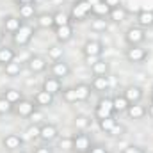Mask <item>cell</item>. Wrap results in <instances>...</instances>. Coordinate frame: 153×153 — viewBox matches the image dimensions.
Returning <instances> with one entry per match:
<instances>
[{"mask_svg": "<svg viewBox=\"0 0 153 153\" xmlns=\"http://www.w3.org/2000/svg\"><path fill=\"white\" fill-rule=\"evenodd\" d=\"M22 25H23V20L20 16H5L4 18V23H2V29L7 34H14Z\"/></svg>", "mask_w": 153, "mask_h": 153, "instance_id": "obj_12", "label": "cell"}, {"mask_svg": "<svg viewBox=\"0 0 153 153\" xmlns=\"http://www.w3.org/2000/svg\"><path fill=\"white\" fill-rule=\"evenodd\" d=\"M53 30H55V38H57L59 43H68L70 39L73 38V27H71V23L70 25H62V27H55Z\"/></svg>", "mask_w": 153, "mask_h": 153, "instance_id": "obj_19", "label": "cell"}, {"mask_svg": "<svg viewBox=\"0 0 153 153\" xmlns=\"http://www.w3.org/2000/svg\"><path fill=\"white\" fill-rule=\"evenodd\" d=\"M126 59L130 61V62H135V64H139V62H143L146 57H148V50L146 48H143L141 45H137V46H130V48H126Z\"/></svg>", "mask_w": 153, "mask_h": 153, "instance_id": "obj_9", "label": "cell"}, {"mask_svg": "<svg viewBox=\"0 0 153 153\" xmlns=\"http://www.w3.org/2000/svg\"><path fill=\"white\" fill-rule=\"evenodd\" d=\"M13 112L20 117H32V114L36 112V103L34 100H20L14 107H13Z\"/></svg>", "mask_w": 153, "mask_h": 153, "instance_id": "obj_7", "label": "cell"}, {"mask_svg": "<svg viewBox=\"0 0 153 153\" xmlns=\"http://www.w3.org/2000/svg\"><path fill=\"white\" fill-rule=\"evenodd\" d=\"M144 30L141 29V27H130L128 30H126V34H125V41L130 45V46H137V45H141L143 41H144Z\"/></svg>", "mask_w": 153, "mask_h": 153, "instance_id": "obj_10", "label": "cell"}, {"mask_svg": "<svg viewBox=\"0 0 153 153\" xmlns=\"http://www.w3.org/2000/svg\"><path fill=\"white\" fill-rule=\"evenodd\" d=\"M152 102H153V87H152Z\"/></svg>", "mask_w": 153, "mask_h": 153, "instance_id": "obj_44", "label": "cell"}, {"mask_svg": "<svg viewBox=\"0 0 153 153\" xmlns=\"http://www.w3.org/2000/svg\"><path fill=\"white\" fill-rule=\"evenodd\" d=\"M57 137H59V130H57L55 125L46 123V125L41 126V130H39V139H41V141H45L46 144H50V143L55 141Z\"/></svg>", "mask_w": 153, "mask_h": 153, "instance_id": "obj_11", "label": "cell"}, {"mask_svg": "<svg viewBox=\"0 0 153 153\" xmlns=\"http://www.w3.org/2000/svg\"><path fill=\"white\" fill-rule=\"evenodd\" d=\"M91 71H93V76L107 75V73H109V64H107L103 59H98L94 64H91Z\"/></svg>", "mask_w": 153, "mask_h": 153, "instance_id": "obj_29", "label": "cell"}, {"mask_svg": "<svg viewBox=\"0 0 153 153\" xmlns=\"http://www.w3.org/2000/svg\"><path fill=\"white\" fill-rule=\"evenodd\" d=\"M52 76H57V78H64V76L70 75V66H68V62H64L62 59L61 61H57V62H53L52 64Z\"/></svg>", "mask_w": 153, "mask_h": 153, "instance_id": "obj_20", "label": "cell"}, {"mask_svg": "<svg viewBox=\"0 0 153 153\" xmlns=\"http://www.w3.org/2000/svg\"><path fill=\"white\" fill-rule=\"evenodd\" d=\"M34 103H36V107H50V105H53V94L41 89L34 94Z\"/></svg>", "mask_w": 153, "mask_h": 153, "instance_id": "obj_16", "label": "cell"}, {"mask_svg": "<svg viewBox=\"0 0 153 153\" xmlns=\"http://www.w3.org/2000/svg\"><path fill=\"white\" fill-rule=\"evenodd\" d=\"M109 7H116V5H119V0H103Z\"/></svg>", "mask_w": 153, "mask_h": 153, "instance_id": "obj_40", "label": "cell"}, {"mask_svg": "<svg viewBox=\"0 0 153 153\" xmlns=\"http://www.w3.org/2000/svg\"><path fill=\"white\" fill-rule=\"evenodd\" d=\"M71 150L75 153H89L91 150V139L87 134L78 132L71 137Z\"/></svg>", "mask_w": 153, "mask_h": 153, "instance_id": "obj_6", "label": "cell"}, {"mask_svg": "<svg viewBox=\"0 0 153 153\" xmlns=\"http://www.w3.org/2000/svg\"><path fill=\"white\" fill-rule=\"evenodd\" d=\"M61 93H62V98L66 103H76V102H85L91 96L93 89L89 84H78L75 87H68Z\"/></svg>", "mask_w": 153, "mask_h": 153, "instance_id": "obj_1", "label": "cell"}, {"mask_svg": "<svg viewBox=\"0 0 153 153\" xmlns=\"http://www.w3.org/2000/svg\"><path fill=\"white\" fill-rule=\"evenodd\" d=\"M126 14H128V13H126V9L119 4V5H116V7L111 9V13H109V16H107V18H109L111 22H114V23H121V22H125Z\"/></svg>", "mask_w": 153, "mask_h": 153, "instance_id": "obj_23", "label": "cell"}, {"mask_svg": "<svg viewBox=\"0 0 153 153\" xmlns=\"http://www.w3.org/2000/svg\"><path fill=\"white\" fill-rule=\"evenodd\" d=\"M70 23H71L70 14H66V13H62V11L53 13V25H55V27H62V25H70ZM55 27H53V29H55Z\"/></svg>", "mask_w": 153, "mask_h": 153, "instance_id": "obj_30", "label": "cell"}, {"mask_svg": "<svg viewBox=\"0 0 153 153\" xmlns=\"http://www.w3.org/2000/svg\"><path fill=\"white\" fill-rule=\"evenodd\" d=\"M48 57L52 59V62L61 61V59H62V48H59V46H50V48H48Z\"/></svg>", "mask_w": 153, "mask_h": 153, "instance_id": "obj_33", "label": "cell"}, {"mask_svg": "<svg viewBox=\"0 0 153 153\" xmlns=\"http://www.w3.org/2000/svg\"><path fill=\"white\" fill-rule=\"evenodd\" d=\"M126 114H128L130 119H143L146 116V107L141 105V102L139 103H132V105H128Z\"/></svg>", "mask_w": 153, "mask_h": 153, "instance_id": "obj_22", "label": "cell"}, {"mask_svg": "<svg viewBox=\"0 0 153 153\" xmlns=\"http://www.w3.org/2000/svg\"><path fill=\"white\" fill-rule=\"evenodd\" d=\"M4 34H5V32H4V29L0 27V43H2V39H4Z\"/></svg>", "mask_w": 153, "mask_h": 153, "instance_id": "obj_43", "label": "cell"}, {"mask_svg": "<svg viewBox=\"0 0 153 153\" xmlns=\"http://www.w3.org/2000/svg\"><path fill=\"white\" fill-rule=\"evenodd\" d=\"M4 73L7 76H16L22 73V64L20 62H16V61H13V62H9V64H5L4 66Z\"/></svg>", "mask_w": 153, "mask_h": 153, "instance_id": "obj_31", "label": "cell"}, {"mask_svg": "<svg viewBox=\"0 0 153 153\" xmlns=\"http://www.w3.org/2000/svg\"><path fill=\"white\" fill-rule=\"evenodd\" d=\"M105 27H107L105 20H94V22H93V29H94V30H103Z\"/></svg>", "mask_w": 153, "mask_h": 153, "instance_id": "obj_36", "label": "cell"}, {"mask_svg": "<svg viewBox=\"0 0 153 153\" xmlns=\"http://www.w3.org/2000/svg\"><path fill=\"white\" fill-rule=\"evenodd\" d=\"M146 114L150 116V117H153V102H152V103H150V107L146 109Z\"/></svg>", "mask_w": 153, "mask_h": 153, "instance_id": "obj_42", "label": "cell"}, {"mask_svg": "<svg viewBox=\"0 0 153 153\" xmlns=\"http://www.w3.org/2000/svg\"><path fill=\"white\" fill-rule=\"evenodd\" d=\"M32 36H34V27L29 25V23H23V25L13 34V43H14V46L23 48V46H27V45L30 43Z\"/></svg>", "mask_w": 153, "mask_h": 153, "instance_id": "obj_2", "label": "cell"}, {"mask_svg": "<svg viewBox=\"0 0 153 153\" xmlns=\"http://www.w3.org/2000/svg\"><path fill=\"white\" fill-rule=\"evenodd\" d=\"M13 103L11 102H7L4 96H0V116H5V114H9V112H13Z\"/></svg>", "mask_w": 153, "mask_h": 153, "instance_id": "obj_34", "label": "cell"}, {"mask_svg": "<svg viewBox=\"0 0 153 153\" xmlns=\"http://www.w3.org/2000/svg\"><path fill=\"white\" fill-rule=\"evenodd\" d=\"M18 14L22 20H30L36 16V5L34 4H25V5H18Z\"/></svg>", "mask_w": 153, "mask_h": 153, "instance_id": "obj_25", "label": "cell"}, {"mask_svg": "<svg viewBox=\"0 0 153 153\" xmlns=\"http://www.w3.org/2000/svg\"><path fill=\"white\" fill-rule=\"evenodd\" d=\"M116 111L114 105H112V98H102L98 100L96 107H94V117L96 119H105V117H114Z\"/></svg>", "mask_w": 153, "mask_h": 153, "instance_id": "obj_4", "label": "cell"}, {"mask_svg": "<svg viewBox=\"0 0 153 153\" xmlns=\"http://www.w3.org/2000/svg\"><path fill=\"white\" fill-rule=\"evenodd\" d=\"M102 53H103V45H102V41H98V39H89V41L84 45V55H85V59H87V57L100 59Z\"/></svg>", "mask_w": 153, "mask_h": 153, "instance_id": "obj_8", "label": "cell"}, {"mask_svg": "<svg viewBox=\"0 0 153 153\" xmlns=\"http://www.w3.org/2000/svg\"><path fill=\"white\" fill-rule=\"evenodd\" d=\"M89 153H109L103 146H100V144H96V146H91V150H89Z\"/></svg>", "mask_w": 153, "mask_h": 153, "instance_id": "obj_39", "label": "cell"}, {"mask_svg": "<svg viewBox=\"0 0 153 153\" xmlns=\"http://www.w3.org/2000/svg\"><path fill=\"white\" fill-rule=\"evenodd\" d=\"M14 57H16V52H14L11 46H2V48H0V64H2V66L13 62Z\"/></svg>", "mask_w": 153, "mask_h": 153, "instance_id": "obj_26", "label": "cell"}, {"mask_svg": "<svg viewBox=\"0 0 153 153\" xmlns=\"http://www.w3.org/2000/svg\"><path fill=\"white\" fill-rule=\"evenodd\" d=\"M43 89L55 96L57 93H61V89H62V82H61V78H57V76H46L45 82H43Z\"/></svg>", "mask_w": 153, "mask_h": 153, "instance_id": "obj_14", "label": "cell"}, {"mask_svg": "<svg viewBox=\"0 0 153 153\" xmlns=\"http://www.w3.org/2000/svg\"><path fill=\"white\" fill-rule=\"evenodd\" d=\"M123 153H146V152L143 148H139V146H126L123 150Z\"/></svg>", "mask_w": 153, "mask_h": 153, "instance_id": "obj_37", "label": "cell"}, {"mask_svg": "<svg viewBox=\"0 0 153 153\" xmlns=\"http://www.w3.org/2000/svg\"><path fill=\"white\" fill-rule=\"evenodd\" d=\"M18 5H25V4H34V0H16Z\"/></svg>", "mask_w": 153, "mask_h": 153, "instance_id": "obj_41", "label": "cell"}, {"mask_svg": "<svg viewBox=\"0 0 153 153\" xmlns=\"http://www.w3.org/2000/svg\"><path fill=\"white\" fill-rule=\"evenodd\" d=\"M111 9H112V7H109L103 0H100V2H96V4L91 7V14H94L96 18H107L109 13H111Z\"/></svg>", "mask_w": 153, "mask_h": 153, "instance_id": "obj_24", "label": "cell"}, {"mask_svg": "<svg viewBox=\"0 0 153 153\" xmlns=\"http://www.w3.org/2000/svg\"><path fill=\"white\" fill-rule=\"evenodd\" d=\"M137 23L141 29L153 27V9H141L137 14Z\"/></svg>", "mask_w": 153, "mask_h": 153, "instance_id": "obj_17", "label": "cell"}, {"mask_svg": "<svg viewBox=\"0 0 153 153\" xmlns=\"http://www.w3.org/2000/svg\"><path fill=\"white\" fill-rule=\"evenodd\" d=\"M98 125H100V130L109 134V135H123L125 134V126L117 123L116 117H105V119H98Z\"/></svg>", "mask_w": 153, "mask_h": 153, "instance_id": "obj_5", "label": "cell"}, {"mask_svg": "<svg viewBox=\"0 0 153 153\" xmlns=\"http://www.w3.org/2000/svg\"><path fill=\"white\" fill-rule=\"evenodd\" d=\"M91 89L94 93H107L111 89V78L107 75H100V76H94L93 82H91Z\"/></svg>", "mask_w": 153, "mask_h": 153, "instance_id": "obj_13", "label": "cell"}, {"mask_svg": "<svg viewBox=\"0 0 153 153\" xmlns=\"http://www.w3.org/2000/svg\"><path fill=\"white\" fill-rule=\"evenodd\" d=\"M39 130H41V126H38V125H32V126H29V130H27V134H29V139H38V137H39Z\"/></svg>", "mask_w": 153, "mask_h": 153, "instance_id": "obj_35", "label": "cell"}, {"mask_svg": "<svg viewBox=\"0 0 153 153\" xmlns=\"http://www.w3.org/2000/svg\"><path fill=\"white\" fill-rule=\"evenodd\" d=\"M112 105H114V111L116 114H121V112H126V109H128V100L123 96V94H116L114 98H112Z\"/></svg>", "mask_w": 153, "mask_h": 153, "instance_id": "obj_27", "label": "cell"}, {"mask_svg": "<svg viewBox=\"0 0 153 153\" xmlns=\"http://www.w3.org/2000/svg\"><path fill=\"white\" fill-rule=\"evenodd\" d=\"M89 14H91V4L87 0H76L71 5V13H70L71 22H84Z\"/></svg>", "mask_w": 153, "mask_h": 153, "instance_id": "obj_3", "label": "cell"}, {"mask_svg": "<svg viewBox=\"0 0 153 153\" xmlns=\"http://www.w3.org/2000/svg\"><path fill=\"white\" fill-rule=\"evenodd\" d=\"M123 96L128 100L130 105H132V103H139V102L143 100V89H141L139 85H128V87L125 89Z\"/></svg>", "mask_w": 153, "mask_h": 153, "instance_id": "obj_15", "label": "cell"}, {"mask_svg": "<svg viewBox=\"0 0 153 153\" xmlns=\"http://www.w3.org/2000/svg\"><path fill=\"white\" fill-rule=\"evenodd\" d=\"M7 102H11L13 105H16L20 100H22V93L18 91V89H7V91H4V94H2Z\"/></svg>", "mask_w": 153, "mask_h": 153, "instance_id": "obj_32", "label": "cell"}, {"mask_svg": "<svg viewBox=\"0 0 153 153\" xmlns=\"http://www.w3.org/2000/svg\"><path fill=\"white\" fill-rule=\"evenodd\" d=\"M36 22H38V27H41V29H53L55 27L53 25V14H50V13L38 14Z\"/></svg>", "mask_w": 153, "mask_h": 153, "instance_id": "obj_28", "label": "cell"}, {"mask_svg": "<svg viewBox=\"0 0 153 153\" xmlns=\"http://www.w3.org/2000/svg\"><path fill=\"white\" fill-rule=\"evenodd\" d=\"M34 153H53V152H52V148H50L48 144H43V146H38V148L34 150Z\"/></svg>", "mask_w": 153, "mask_h": 153, "instance_id": "obj_38", "label": "cell"}, {"mask_svg": "<svg viewBox=\"0 0 153 153\" xmlns=\"http://www.w3.org/2000/svg\"><path fill=\"white\" fill-rule=\"evenodd\" d=\"M2 144H4V148L5 150H18V148H22V144H23V141H22V137L20 135H16V134H7L4 139H2Z\"/></svg>", "mask_w": 153, "mask_h": 153, "instance_id": "obj_18", "label": "cell"}, {"mask_svg": "<svg viewBox=\"0 0 153 153\" xmlns=\"http://www.w3.org/2000/svg\"><path fill=\"white\" fill-rule=\"evenodd\" d=\"M27 66H29V70L32 71V73H41V71H45L46 70V61L43 59V57H39V55H34V57H30L29 59V62H27Z\"/></svg>", "mask_w": 153, "mask_h": 153, "instance_id": "obj_21", "label": "cell"}]
</instances>
